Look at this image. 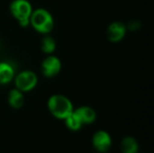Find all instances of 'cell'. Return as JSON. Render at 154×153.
<instances>
[{"mask_svg":"<svg viewBox=\"0 0 154 153\" xmlns=\"http://www.w3.org/2000/svg\"><path fill=\"white\" fill-rule=\"evenodd\" d=\"M30 23L41 33L50 32L53 28V19L51 14L44 9H37L32 12L30 16Z\"/></svg>","mask_w":154,"mask_h":153,"instance_id":"6da1fadb","label":"cell"},{"mask_svg":"<svg viewBox=\"0 0 154 153\" xmlns=\"http://www.w3.org/2000/svg\"><path fill=\"white\" fill-rule=\"evenodd\" d=\"M48 106L51 114L60 119H65L73 112L70 101L67 97L60 95L52 96L49 99Z\"/></svg>","mask_w":154,"mask_h":153,"instance_id":"7a4b0ae2","label":"cell"},{"mask_svg":"<svg viewBox=\"0 0 154 153\" xmlns=\"http://www.w3.org/2000/svg\"><path fill=\"white\" fill-rule=\"evenodd\" d=\"M11 14L18 21L30 18L32 14V5L27 0H14L10 5Z\"/></svg>","mask_w":154,"mask_h":153,"instance_id":"3957f363","label":"cell"},{"mask_svg":"<svg viewBox=\"0 0 154 153\" xmlns=\"http://www.w3.org/2000/svg\"><path fill=\"white\" fill-rule=\"evenodd\" d=\"M37 84V77L32 71H23L15 78V86L20 91L32 90Z\"/></svg>","mask_w":154,"mask_h":153,"instance_id":"277c9868","label":"cell"},{"mask_svg":"<svg viewBox=\"0 0 154 153\" xmlns=\"http://www.w3.org/2000/svg\"><path fill=\"white\" fill-rule=\"evenodd\" d=\"M61 68L60 60L55 56H50L46 58L42 64V70L44 76L51 78L59 73Z\"/></svg>","mask_w":154,"mask_h":153,"instance_id":"5b68a950","label":"cell"},{"mask_svg":"<svg viewBox=\"0 0 154 153\" xmlns=\"http://www.w3.org/2000/svg\"><path fill=\"white\" fill-rule=\"evenodd\" d=\"M125 32H126V29L124 23H119V22H115L108 26L106 34H107V38L109 41L113 42H116V41H121L124 38Z\"/></svg>","mask_w":154,"mask_h":153,"instance_id":"8992f818","label":"cell"},{"mask_svg":"<svg viewBox=\"0 0 154 153\" xmlns=\"http://www.w3.org/2000/svg\"><path fill=\"white\" fill-rule=\"evenodd\" d=\"M93 142H94L95 147L99 151L104 152L109 149V147L111 145V139H110V136L106 133L101 131L95 134Z\"/></svg>","mask_w":154,"mask_h":153,"instance_id":"52a82bcc","label":"cell"},{"mask_svg":"<svg viewBox=\"0 0 154 153\" xmlns=\"http://www.w3.org/2000/svg\"><path fill=\"white\" fill-rule=\"evenodd\" d=\"M74 113L78 115L82 124H90L96 119V113L90 107H80L77 109Z\"/></svg>","mask_w":154,"mask_h":153,"instance_id":"ba28073f","label":"cell"},{"mask_svg":"<svg viewBox=\"0 0 154 153\" xmlns=\"http://www.w3.org/2000/svg\"><path fill=\"white\" fill-rule=\"evenodd\" d=\"M14 77V69L8 63H0V83L6 84L12 80Z\"/></svg>","mask_w":154,"mask_h":153,"instance_id":"9c48e42d","label":"cell"},{"mask_svg":"<svg viewBox=\"0 0 154 153\" xmlns=\"http://www.w3.org/2000/svg\"><path fill=\"white\" fill-rule=\"evenodd\" d=\"M8 102L10 106L15 109L22 107L23 105V96L19 89H13L9 92Z\"/></svg>","mask_w":154,"mask_h":153,"instance_id":"30bf717a","label":"cell"},{"mask_svg":"<svg viewBox=\"0 0 154 153\" xmlns=\"http://www.w3.org/2000/svg\"><path fill=\"white\" fill-rule=\"evenodd\" d=\"M121 148L123 153H136L138 150L137 143L135 140L133 138H125L122 142Z\"/></svg>","mask_w":154,"mask_h":153,"instance_id":"8fae6325","label":"cell"},{"mask_svg":"<svg viewBox=\"0 0 154 153\" xmlns=\"http://www.w3.org/2000/svg\"><path fill=\"white\" fill-rule=\"evenodd\" d=\"M66 119V124L68 125V127L71 130H79L81 126V122L79 120V118L78 117V115L72 112L68 117L65 118Z\"/></svg>","mask_w":154,"mask_h":153,"instance_id":"7c38bea8","label":"cell"},{"mask_svg":"<svg viewBox=\"0 0 154 153\" xmlns=\"http://www.w3.org/2000/svg\"><path fill=\"white\" fill-rule=\"evenodd\" d=\"M55 47H56L55 41L51 37L47 36V37H44L42 39V50L43 52L51 53V52L54 51Z\"/></svg>","mask_w":154,"mask_h":153,"instance_id":"4fadbf2b","label":"cell"}]
</instances>
